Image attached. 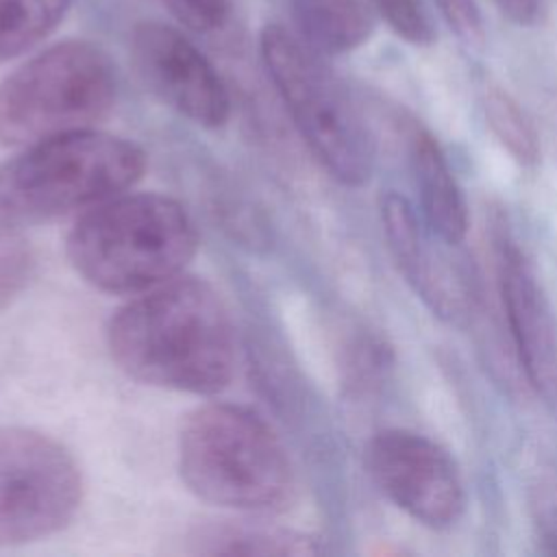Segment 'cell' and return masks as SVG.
I'll return each mask as SVG.
<instances>
[{"label": "cell", "instance_id": "5bb4252c", "mask_svg": "<svg viewBox=\"0 0 557 557\" xmlns=\"http://www.w3.org/2000/svg\"><path fill=\"white\" fill-rule=\"evenodd\" d=\"M191 544L202 555H318L315 537L278 527L218 522L194 531Z\"/></svg>", "mask_w": 557, "mask_h": 557}, {"label": "cell", "instance_id": "ac0fdd59", "mask_svg": "<svg viewBox=\"0 0 557 557\" xmlns=\"http://www.w3.org/2000/svg\"><path fill=\"white\" fill-rule=\"evenodd\" d=\"M387 28L411 46H431L435 24L426 0H366Z\"/></svg>", "mask_w": 557, "mask_h": 557}, {"label": "cell", "instance_id": "7c38bea8", "mask_svg": "<svg viewBox=\"0 0 557 557\" xmlns=\"http://www.w3.org/2000/svg\"><path fill=\"white\" fill-rule=\"evenodd\" d=\"M409 163L422 220L446 244H461L468 231L463 191L440 141L418 122L409 124Z\"/></svg>", "mask_w": 557, "mask_h": 557}, {"label": "cell", "instance_id": "7a4b0ae2", "mask_svg": "<svg viewBox=\"0 0 557 557\" xmlns=\"http://www.w3.org/2000/svg\"><path fill=\"white\" fill-rule=\"evenodd\" d=\"M198 244V226L176 198L122 191L76 218L65 257L94 289L133 296L183 274Z\"/></svg>", "mask_w": 557, "mask_h": 557}, {"label": "cell", "instance_id": "52a82bcc", "mask_svg": "<svg viewBox=\"0 0 557 557\" xmlns=\"http://www.w3.org/2000/svg\"><path fill=\"white\" fill-rule=\"evenodd\" d=\"M83 472L52 435L0 426V546H22L63 531L83 503Z\"/></svg>", "mask_w": 557, "mask_h": 557}, {"label": "cell", "instance_id": "9c48e42d", "mask_svg": "<svg viewBox=\"0 0 557 557\" xmlns=\"http://www.w3.org/2000/svg\"><path fill=\"white\" fill-rule=\"evenodd\" d=\"M128 48L139 81L165 107L205 128L226 124L231 94L213 63L178 28L137 22Z\"/></svg>", "mask_w": 557, "mask_h": 557}, {"label": "cell", "instance_id": "8992f818", "mask_svg": "<svg viewBox=\"0 0 557 557\" xmlns=\"http://www.w3.org/2000/svg\"><path fill=\"white\" fill-rule=\"evenodd\" d=\"M117 72L89 39L46 46L0 81V146L96 128L115 107Z\"/></svg>", "mask_w": 557, "mask_h": 557}, {"label": "cell", "instance_id": "9a60e30c", "mask_svg": "<svg viewBox=\"0 0 557 557\" xmlns=\"http://www.w3.org/2000/svg\"><path fill=\"white\" fill-rule=\"evenodd\" d=\"M70 7L72 0H0V65L41 44Z\"/></svg>", "mask_w": 557, "mask_h": 557}, {"label": "cell", "instance_id": "7402d4cb", "mask_svg": "<svg viewBox=\"0 0 557 557\" xmlns=\"http://www.w3.org/2000/svg\"><path fill=\"white\" fill-rule=\"evenodd\" d=\"M503 17L516 26H535L542 22L546 2L544 0H492Z\"/></svg>", "mask_w": 557, "mask_h": 557}, {"label": "cell", "instance_id": "277c9868", "mask_svg": "<svg viewBox=\"0 0 557 557\" xmlns=\"http://www.w3.org/2000/svg\"><path fill=\"white\" fill-rule=\"evenodd\" d=\"M146 172L135 141L98 128L20 148L0 163V215L26 226L57 220L128 191Z\"/></svg>", "mask_w": 557, "mask_h": 557}, {"label": "cell", "instance_id": "ba28073f", "mask_svg": "<svg viewBox=\"0 0 557 557\" xmlns=\"http://www.w3.org/2000/svg\"><path fill=\"white\" fill-rule=\"evenodd\" d=\"M366 468L389 503L429 529L453 527L466 509L455 459L422 433L379 431L366 446Z\"/></svg>", "mask_w": 557, "mask_h": 557}, {"label": "cell", "instance_id": "8fae6325", "mask_svg": "<svg viewBox=\"0 0 557 557\" xmlns=\"http://www.w3.org/2000/svg\"><path fill=\"white\" fill-rule=\"evenodd\" d=\"M498 285L527 381L557 416V318L531 261L509 239L498 246Z\"/></svg>", "mask_w": 557, "mask_h": 557}, {"label": "cell", "instance_id": "e0dca14e", "mask_svg": "<svg viewBox=\"0 0 557 557\" xmlns=\"http://www.w3.org/2000/svg\"><path fill=\"white\" fill-rule=\"evenodd\" d=\"M35 252L22 226L0 215V311L7 309L30 283Z\"/></svg>", "mask_w": 557, "mask_h": 557}, {"label": "cell", "instance_id": "2e32d148", "mask_svg": "<svg viewBox=\"0 0 557 557\" xmlns=\"http://www.w3.org/2000/svg\"><path fill=\"white\" fill-rule=\"evenodd\" d=\"M483 113L490 131L513 161L520 165H535L540 161V139L535 126L516 98L498 87L487 89L483 96Z\"/></svg>", "mask_w": 557, "mask_h": 557}, {"label": "cell", "instance_id": "3957f363", "mask_svg": "<svg viewBox=\"0 0 557 557\" xmlns=\"http://www.w3.org/2000/svg\"><path fill=\"white\" fill-rule=\"evenodd\" d=\"M178 474L205 503L244 513H281L298 494L294 463L274 429L250 407L205 403L178 431Z\"/></svg>", "mask_w": 557, "mask_h": 557}, {"label": "cell", "instance_id": "ffe728a7", "mask_svg": "<svg viewBox=\"0 0 557 557\" xmlns=\"http://www.w3.org/2000/svg\"><path fill=\"white\" fill-rule=\"evenodd\" d=\"M170 15L194 33H215L231 20V0H161Z\"/></svg>", "mask_w": 557, "mask_h": 557}, {"label": "cell", "instance_id": "30bf717a", "mask_svg": "<svg viewBox=\"0 0 557 557\" xmlns=\"http://www.w3.org/2000/svg\"><path fill=\"white\" fill-rule=\"evenodd\" d=\"M379 209L392 259L413 294L437 318L466 324L472 296L453 259L440 248L444 239L426 226L420 211L398 191H385Z\"/></svg>", "mask_w": 557, "mask_h": 557}, {"label": "cell", "instance_id": "d6986e66", "mask_svg": "<svg viewBox=\"0 0 557 557\" xmlns=\"http://www.w3.org/2000/svg\"><path fill=\"white\" fill-rule=\"evenodd\" d=\"M529 511L542 550L557 555V476L535 479L529 492Z\"/></svg>", "mask_w": 557, "mask_h": 557}, {"label": "cell", "instance_id": "4fadbf2b", "mask_svg": "<svg viewBox=\"0 0 557 557\" xmlns=\"http://www.w3.org/2000/svg\"><path fill=\"white\" fill-rule=\"evenodd\" d=\"M292 30L324 57L361 48L374 33V11L366 0H287Z\"/></svg>", "mask_w": 557, "mask_h": 557}, {"label": "cell", "instance_id": "6da1fadb", "mask_svg": "<svg viewBox=\"0 0 557 557\" xmlns=\"http://www.w3.org/2000/svg\"><path fill=\"white\" fill-rule=\"evenodd\" d=\"M104 339L131 379L196 396H213L235 374V326L220 292L178 274L128 296L109 318Z\"/></svg>", "mask_w": 557, "mask_h": 557}, {"label": "cell", "instance_id": "5b68a950", "mask_svg": "<svg viewBox=\"0 0 557 557\" xmlns=\"http://www.w3.org/2000/svg\"><path fill=\"white\" fill-rule=\"evenodd\" d=\"M259 54L315 161L342 185H366L376 161L374 135L359 102L329 67L324 54L276 22L261 28Z\"/></svg>", "mask_w": 557, "mask_h": 557}, {"label": "cell", "instance_id": "44dd1931", "mask_svg": "<svg viewBox=\"0 0 557 557\" xmlns=\"http://www.w3.org/2000/svg\"><path fill=\"white\" fill-rule=\"evenodd\" d=\"M440 17L450 33L468 48H481L485 41L483 13L476 0H433Z\"/></svg>", "mask_w": 557, "mask_h": 557}]
</instances>
